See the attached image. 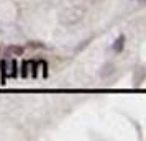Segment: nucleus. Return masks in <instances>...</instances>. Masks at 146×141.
<instances>
[{"label": "nucleus", "mask_w": 146, "mask_h": 141, "mask_svg": "<svg viewBox=\"0 0 146 141\" xmlns=\"http://www.w3.org/2000/svg\"><path fill=\"white\" fill-rule=\"evenodd\" d=\"M123 46H125V38H123V36H118V38H117V41H115V43H113V51H117V53H120V51H121V49H123Z\"/></svg>", "instance_id": "obj_2"}, {"label": "nucleus", "mask_w": 146, "mask_h": 141, "mask_svg": "<svg viewBox=\"0 0 146 141\" xmlns=\"http://www.w3.org/2000/svg\"><path fill=\"white\" fill-rule=\"evenodd\" d=\"M89 2H92V3H99L100 0H89Z\"/></svg>", "instance_id": "obj_3"}, {"label": "nucleus", "mask_w": 146, "mask_h": 141, "mask_svg": "<svg viewBox=\"0 0 146 141\" xmlns=\"http://www.w3.org/2000/svg\"><path fill=\"white\" fill-rule=\"evenodd\" d=\"M84 15H86V10L82 7H67L64 8L59 15V21L61 25H64V26H74V25H77L82 21L84 18Z\"/></svg>", "instance_id": "obj_1"}]
</instances>
